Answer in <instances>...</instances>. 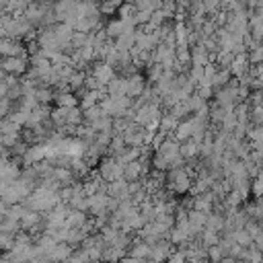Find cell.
<instances>
[{
    "label": "cell",
    "mask_w": 263,
    "mask_h": 263,
    "mask_svg": "<svg viewBox=\"0 0 263 263\" xmlns=\"http://www.w3.org/2000/svg\"><path fill=\"white\" fill-rule=\"evenodd\" d=\"M191 181H193L191 173L185 168V164L183 166H173L166 173V187H168V191H173L177 195H183V193L191 191Z\"/></svg>",
    "instance_id": "1"
},
{
    "label": "cell",
    "mask_w": 263,
    "mask_h": 263,
    "mask_svg": "<svg viewBox=\"0 0 263 263\" xmlns=\"http://www.w3.org/2000/svg\"><path fill=\"white\" fill-rule=\"evenodd\" d=\"M0 68L6 72V74H12V76H23L29 68V60L25 55H8V58H2L0 60Z\"/></svg>",
    "instance_id": "2"
},
{
    "label": "cell",
    "mask_w": 263,
    "mask_h": 263,
    "mask_svg": "<svg viewBox=\"0 0 263 263\" xmlns=\"http://www.w3.org/2000/svg\"><path fill=\"white\" fill-rule=\"evenodd\" d=\"M121 173H123V164H121L115 156H105V158L99 162V175H101L105 181L119 179Z\"/></svg>",
    "instance_id": "3"
},
{
    "label": "cell",
    "mask_w": 263,
    "mask_h": 263,
    "mask_svg": "<svg viewBox=\"0 0 263 263\" xmlns=\"http://www.w3.org/2000/svg\"><path fill=\"white\" fill-rule=\"evenodd\" d=\"M205 214L208 212H201V210H195V208H191L189 212H187V234H189V240L191 238H197L199 236V232L203 230V226H205Z\"/></svg>",
    "instance_id": "4"
},
{
    "label": "cell",
    "mask_w": 263,
    "mask_h": 263,
    "mask_svg": "<svg viewBox=\"0 0 263 263\" xmlns=\"http://www.w3.org/2000/svg\"><path fill=\"white\" fill-rule=\"evenodd\" d=\"M25 164H35L43 158H47V144L45 142H35V144H27L25 152L21 154Z\"/></svg>",
    "instance_id": "5"
},
{
    "label": "cell",
    "mask_w": 263,
    "mask_h": 263,
    "mask_svg": "<svg viewBox=\"0 0 263 263\" xmlns=\"http://www.w3.org/2000/svg\"><path fill=\"white\" fill-rule=\"evenodd\" d=\"M92 64V68H90V76L101 84V86H105L113 76H115V70L109 66V64H105L103 60H99V62H90Z\"/></svg>",
    "instance_id": "6"
},
{
    "label": "cell",
    "mask_w": 263,
    "mask_h": 263,
    "mask_svg": "<svg viewBox=\"0 0 263 263\" xmlns=\"http://www.w3.org/2000/svg\"><path fill=\"white\" fill-rule=\"evenodd\" d=\"M105 191H107V195H109V197H115L117 201H121V199H127V197H129L127 181H125L123 177H119V179H113V181H107V185H105Z\"/></svg>",
    "instance_id": "7"
},
{
    "label": "cell",
    "mask_w": 263,
    "mask_h": 263,
    "mask_svg": "<svg viewBox=\"0 0 263 263\" xmlns=\"http://www.w3.org/2000/svg\"><path fill=\"white\" fill-rule=\"evenodd\" d=\"M27 49L21 43V39H10V37H0V58L8 55H25Z\"/></svg>",
    "instance_id": "8"
},
{
    "label": "cell",
    "mask_w": 263,
    "mask_h": 263,
    "mask_svg": "<svg viewBox=\"0 0 263 263\" xmlns=\"http://www.w3.org/2000/svg\"><path fill=\"white\" fill-rule=\"evenodd\" d=\"M18 224H21V228H25V230H39L41 228V212H35V210H31V208H25L23 210V214H21V218H18Z\"/></svg>",
    "instance_id": "9"
},
{
    "label": "cell",
    "mask_w": 263,
    "mask_h": 263,
    "mask_svg": "<svg viewBox=\"0 0 263 263\" xmlns=\"http://www.w3.org/2000/svg\"><path fill=\"white\" fill-rule=\"evenodd\" d=\"M144 88H146V78L144 76H140V74H129L127 78H125V95L129 97V99H134V97H140L142 92H144Z\"/></svg>",
    "instance_id": "10"
},
{
    "label": "cell",
    "mask_w": 263,
    "mask_h": 263,
    "mask_svg": "<svg viewBox=\"0 0 263 263\" xmlns=\"http://www.w3.org/2000/svg\"><path fill=\"white\" fill-rule=\"evenodd\" d=\"M171 251H173V242H171L168 238L160 236L156 242H152V245H150V257H148V259L162 261V259H166V255H168Z\"/></svg>",
    "instance_id": "11"
},
{
    "label": "cell",
    "mask_w": 263,
    "mask_h": 263,
    "mask_svg": "<svg viewBox=\"0 0 263 263\" xmlns=\"http://www.w3.org/2000/svg\"><path fill=\"white\" fill-rule=\"evenodd\" d=\"M189 58H191V64L203 66V64H208V62L214 60V53H212L203 43H195V45H191V49H189Z\"/></svg>",
    "instance_id": "12"
},
{
    "label": "cell",
    "mask_w": 263,
    "mask_h": 263,
    "mask_svg": "<svg viewBox=\"0 0 263 263\" xmlns=\"http://www.w3.org/2000/svg\"><path fill=\"white\" fill-rule=\"evenodd\" d=\"M86 199H88V210L86 212H90L92 216L95 214H99V212H103V210H107V201H109V195H107V191H95V193H90V195H86Z\"/></svg>",
    "instance_id": "13"
},
{
    "label": "cell",
    "mask_w": 263,
    "mask_h": 263,
    "mask_svg": "<svg viewBox=\"0 0 263 263\" xmlns=\"http://www.w3.org/2000/svg\"><path fill=\"white\" fill-rule=\"evenodd\" d=\"M146 173H144V168H142V164H140V160L136 158V160H129V162H125L123 164V173H121V177L125 179V181H136V179H142Z\"/></svg>",
    "instance_id": "14"
},
{
    "label": "cell",
    "mask_w": 263,
    "mask_h": 263,
    "mask_svg": "<svg viewBox=\"0 0 263 263\" xmlns=\"http://www.w3.org/2000/svg\"><path fill=\"white\" fill-rule=\"evenodd\" d=\"M179 154H181L185 160H193V158L199 156V144L193 142L191 138H187V140L179 142Z\"/></svg>",
    "instance_id": "15"
},
{
    "label": "cell",
    "mask_w": 263,
    "mask_h": 263,
    "mask_svg": "<svg viewBox=\"0 0 263 263\" xmlns=\"http://www.w3.org/2000/svg\"><path fill=\"white\" fill-rule=\"evenodd\" d=\"M82 109L78 107V105H74V107H66V125L64 127H68V129H76L78 125H82Z\"/></svg>",
    "instance_id": "16"
},
{
    "label": "cell",
    "mask_w": 263,
    "mask_h": 263,
    "mask_svg": "<svg viewBox=\"0 0 263 263\" xmlns=\"http://www.w3.org/2000/svg\"><path fill=\"white\" fill-rule=\"evenodd\" d=\"M105 92L109 97H121V95H125V78L123 76H113L105 84Z\"/></svg>",
    "instance_id": "17"
},
{
    "label": "cell",
    "mask_w": 263,
    "mask_h": 263,
    "mask_svg": "<svg viewBox=\"0 0 263 263\" xmlns=\"http://www.w3.org/2000/svg\"><path fill=\"white\" fill-rule=\"evenodd\" d=\"M51 177H53L60 185H70V183L76 181V177H74V173H72L70 166H53V168H51Z\"/></svg>",
    "instance_id": "18"
},
{
    "label": "cell",
    "mask_w": 263,
    "mask_h": 263,
    "mask_svg": "<svg viewBox=\"0 0 263 263\" xmlns=\"http://www.w3.org/2000/svg\"><path fill=\"white\" fill-rule=\"evenodd\" d=\"M203 228H210V230H214V232H222V228H224V214L222 212H208L205 214V226Z\"/></svg>",
    "instance_id": "19"
},
{
    "label": "cell",
    "mask_w": 263,
    "mask_h": 263,
    "mask_svg": "<svg viewBox=\"0 0 263 263\" xmlns=\"http://www.w3.org/2000/svg\"><path fill=\"white\" fill-rule=\"evenodd\" d=\"M72 245L70 242H66V240H60V242H55V247L51 249V253H49V259L51 261H64V259H68L70 257V253H72Z\"/></svg>",
    "instance_id": "20"
},
{
    "label": "cell",
    "mask_w": 263,
    "mask_h": 263,
    "mask_svg": "<svg viewBox=\"0 0 263 263\" xmlns=\"http://www.w3.org/2000/svg\"><path fill=\"white\" fill-rule=\"evenodd\" d=\"M53 101L58 107H74L78 105V97L72 90H58L53 92Z\"/></svg>",
    "instance_id": "21"
},
{
    "label": "cell",
    "mask_w": 263,
    "mask_h": 263,
    "mask_svg": "<svg viewBox=\"0 0 263 263\" xmlns=\"http://www.w3.org/2000/svg\"><path fill=\"white\" fill-rule=\"evenodd\" d=\"M86 220H88L86 212L70 208V212H68V216H66V226H70V228H76V226H82Z\"/></svg>",
    "instance_id": "22"
},
{
    "label": "cell",
    "mask_w": 263,
    "mask_h": 263,
    "mask_svg": "<svg viewBox=\"0 0 263 263\" xmlns=\"http://www.w3.org/2000/svg\"><path fill=\"white\" fill-rule=\"evenodd\" d=\"M21 127L23 125H18L16 121H12L10 117H2L0 119V134L2 136H21Z\"/></svg>",
    "instance_id": "23"
},
{
    "label": "cell",
    "mask_w": 263,
    "mask_h": 263,
    "mask_svg": "<svg viewBox=\"0 0 263 263\" xmlns=\"http://www.w3.org/2000/svg\"><path fill=\"white\" fill-rule=\"evenodd\" d=\"M33 97H35L37 105H47L53 101V90H51V86H35Z\"/></svg>",
    "instance_id": "24"
},
{
    "label": "cell",
    "mask_w": 263,
    "mask_h": 263,
    "mask_svg": "<svg viewBox=\"0 0 263 263\" xmlns=\"http://www.w3.org/2000/svg\"><path fill=\"white\" fill-rule=\"evenodd\" d=\"M179 123V119H175L171 113H160V119H158V132H162V134H171L173 129H175V125Z\"/></svg>",
    "instance_id": "25"
},
{
    "label": "cell",
    "mask_w": 263,
    "mask_h": 263,
    "mask_svg": "<svg viewBox=\"0 0 263 263\" xmlns=\"http://www.w3.org/2000/svg\"><path fill=\"white\" fill-rule=\"evenodd\" d=\"M183 103H185V107H187V111H189V113H195V111H197L199 107H203L208 101H205V99H201V97H199V95L193 90V92H191L187 99H183Z\"/></svg>",
    "instance_id": "26"
},
{
    "label": "cell",
    "mask_w": 263,
    "mask_h": 263,
    "mask_svg": "<svg viewBox=\"0 0 263 263\" xmlns=\"http://www.w3.org/2000/svg\"><path fill=\"white\" fill-rule=\"evenodd\" d=\"M230 238H232L234 242H238L240 247H247V245H251V234L245 230V226H240V228H234V230L230 232Z\"/></svg>",
    "instance_id": "27"
},
{
    "label": "cell",
    "mask_w": 263,
    "mask_h": 263,
    "mask_svg": "<svg viewBox=\"0 0 263 263\" xmlns=\"http://www.w3.org/2000/svg\"><path fill=\"white\" fill-rule=\"evenodd\" d=\"M228 80H230V70H226V68H218V70H216V74H214V82H212V88L216 90V88L224 86Z\"/></svg>",
    "instance_id": "28"
},
{
    "label": "cell",
    "mask_w": 263,
    "mask_h": 263,
    "mask_svg": "<svg viewBox=\"0 0 263 263\" xmlns=\"http://www.w3.org/2000/svg\"><path fill=\"white\" fill-rule=\"evenodd\" d=\"M261 58H263V47H261V43H255L253 47L247 49V62H249V64H259Z\"/></svg>",
    "instance_id": "29"
},
{
    "label": "cell",
    "mask_w": 263,
    "mask_h": 263,
    "mask_svg": "<svg viewBox=\"0 0 263 263\" xmlns=\"http://www.w3.org/2000/svg\"><path fill=\"white\" fill-rule=\"evenodd\" d=\"M201 74H203V66H197V64H191V66H189L187 76H189V80H191L195 86L201 82Z\"/></svg>",
    "instance_id": "30"
},
{
    "label": "cell",
    "mask_w": 263,
    "mask_h": 263,
    "mask_svg": "<svg viewBox=\"0 0 263 263\" xmlns=\"http://www.w3.org/2000/svg\"><path fill=\"white\" fill-rule=\"evenodd\" d=\"M195 88H197L195 92H197V95H199L201 99H205V101H208V99H210V97L214 95V88H212V86H203V84H197Z\"/></svg>",
    "instance_id": "31"
},
{
    "label": "cell",
    "mask_w": 263,
    "mask_h": 263,
    "mask_svg": "<svg viewBox=\"0 0 263 263\" xmlns=\"http://www.w3.org/2000/svg\"><path fill=\"white\" fill-rule=\"evenodd\" d=\"M6 90H8V84H6V76H4V78H0V97H4Z\"/></svg>",
    "instance_id": "32"
},
{
    "label": "cell",
    "mask_w": 263,
    "mask_h": 263,
    "mask_svg": "<svg viewBox=\"0 0 263 263\" xmlns=\"http://www.w3.org/2000/svg\"><path fill=\"white\" fill-rule=\"evenodd\" d=\"M6 2H8V0H0V12H4V8H6Z\"/></svg>",
    "instance_id": "33"
},
{
    "label": "cell",
    "mask_w": 263,
    "mask_h": 263,
    "mask_svg": "<svg viewBox=\"0 0 263 263\" xmlns=\"http://www.w3.org/2000/svg\"><path fill=\"white\" fill-rule=\"evenodd\" d=\"M0 60H2V58H0Z\"/></svg>",
    "instance_id": "34"
}]
</instances>
